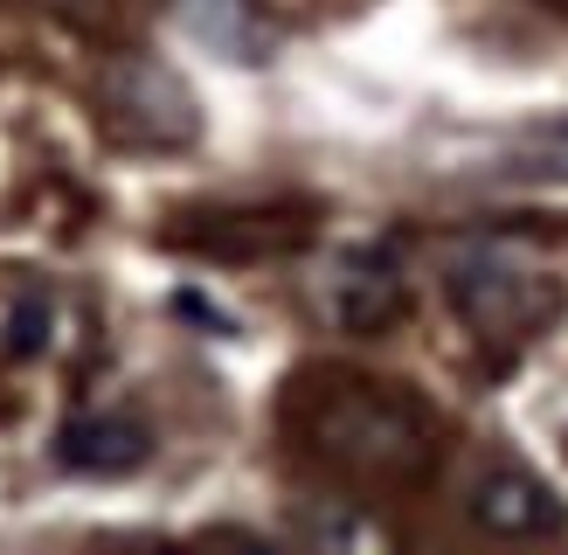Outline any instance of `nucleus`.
<instances>
[{"label": "nucleus", "mask_w": 568, "mask_h": 555, "mask_svg": "<svg viewBox=\"0 0 568 555\" xmlns=\"http://www.w3.org/2000/svg\"><path fill=\"white\" fill-rule=\"evenodd\" d=\"M284 431L312 465L354 486H423L444 458L437 410L403 382L354 369H305L284 396Z\"/></svg>", "instance_id": "f257e3e1"}, {"label": "nucleus", "mask_w": 568, "mask_h": 555, "mask_svg": "<svg viewBox=\"0 0 568 555\" xmlns=\"http://www.w3.org/2000/svg\"><path fill=\"white\" fill-rule=\"evenodd\" d=\"M444 299L471 326V341L499 354L534 347L561 320V278L514 236H458L444 250Z\"/></svg>", "instance_id": "f03ea898"}, {"label": "nucleus", "mask_w": 568, "mask_h": 555, "mask_svg": "<svg viewBox=\"0 0 568 555\" xmlns=\"http://www.w3.org/2000/svg\"><path fill=\"white\" fill-rule=\"evenodd\" d=\"M320 313L339 326V333H388L395 320L409 313V278H403V258L388 243H354L326 258L320 271Z\"/></svg>", "instance_id": "7ed1b4c3"}, {"label": "nucleus", "mask_w": 568, "mask_h": 555, "mask_svg": "<svg viewBox=\"0 0 568 555\" xmlns=\"http://www.w3.org/2000/svg\"><path fill=\"white\" fill-rule=\"evenodd\" d=\"M104 111L111 125L139 147H181L194 139V98L174 70L146 63V56H125V63L104 70Z\"/></svg>", "instance_id": "20e7f679"}, {"label": "nucleus", "mask_w": 568, "mask_h": 555, "mask_svg": "<svg viewBox=\"0 0 568 555\" xmlns=\"http://www.w3.org/2000/svg\"><path fill=\"white\" fill-rule=\"evenodd\" d=\"M465 514L486 527L493 542H548L568 527V500L527 465H486L465 500Z\"/></svg>", "instance_id": "39448f33"}, {"label": "nucleus", "mask_w": 568, "mask_h": 555, "mask_svg": "<svg viewBox=\"0 0 568 555\" xmlns=\"http://www.w3.org/2000/svg\"><path fill=\"white\" fill-rule=\"evenodd\" d=\"M174 243L202 250V258H284V250L312 243V209H215L194 215V230Z\"/></svg>", "instance_id": "423d86ee"}, {"label": "nucleus", "mask_w": 568, "mask_h": 555, "mask_svg": "<svg viewBox=\"0 0 568 555\" xmlns=\"http://www.w3.org/2000/svg\"><path fill=\"white\" fill-rule=\"evenodd\" d=\"M55 458L83 480H119V472H139L153 458V431L125 410H83L55 431Z\"/></svg>", "instance_id": "0eeeda50"}, {"label": "nucleus", "mask_w": 568, "mask_h": 555, "mask_svg": "<svg viewBox=\"0 0 568 555\" xmlns=\"http://www.w3.org/2000/svg\"><path fill=\"white\" fill-rule=\"evenodd\" d=\"M298 535H305V542H320V548H388V527H382V521H367V514H347V507H333V514H305V521H298Z\"/></svg>", "instance_id": "6e6552de"}, {"label": "nucleus", "mask_w": 568, "mask_h": 555, "mask_svg": "<svg viewBox=\"0 0 568 555\" xmlns=\"http://www.w3.org/2000/svg\"><path fill=\"white\" fill-rule=\"evenodd\" d=\"M527 174H555V181H568V119L561 125H548L541 139H527Z\"/></svg>", "instance_id": "1a4fd4ad"}, {"label": "nucleus", "mask_w": 568, "mask_h": 555, "mask_svg": "<svg viewBox=\"0 0 568 555\" xmlns=\"http://www.w3.org/2000/svg\"><path fill=\"white\" fill-rule=\"evenodd\" d=\"M561 8H568V0H561Z\"/></svg>", "instance_id": "9d476101"}]
</instances>
